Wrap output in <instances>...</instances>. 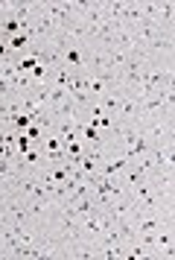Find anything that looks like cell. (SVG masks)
<instances>
[{"instance_id": "obj_1", "label": "cell", "mask_w": 175, "mask_h": 260, "mask_svg": "<svg viewBox=\"0 0 175 260\" xmlns=\"http://www.w3.org/2000/svg\"><path fill=\"white\" fill-rule=\"evenodd\" d=\"M67 88H56V85H53V88H50V100H47V108H56L58 103H64V100H67Z\"/></svg>"}, {"instance_id": "obj_2", "label": "cell", "mask_w": 175, "mask_h": 260, "mask_svg": "<svg viewBox=\"0 0 175 260\" xmlns=\"http://www.w3.org/2000/svg\"><path fill=\"white\" fill-rule=\"evenodd\" d=\"M23 135H26V138L32 141V146H35V143H41V141H44V138H47V132L41 129L38 123H32V126H29V129H26V132H23Z\"/></svg>"}]
</instances>
